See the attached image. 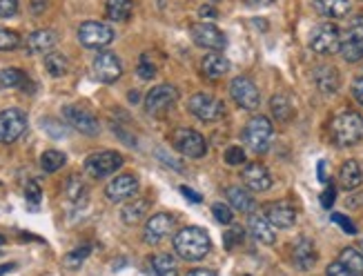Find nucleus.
I'll return each mask as SVG.
<instances>
[{"label":"nucleus","mask_w":363,"mask_h":276,"mask_svg":"<svg viewBox=\"0 0 363 276\" xmlns=\"http://www.w3.org/2000/svg\"><path fill=\"white\" fill-rule=\"evenodd\" d=\"M34 83L29 81V76L18 69V67H5L0 69V89H23V91H29L32 94Z\"/></svg>","instance_id":"obj_24"},{"label":"nucleus","mask_w":363,"mask_h":276,"mask_svg":"<svg viewBox=\"0 0 363 276\" xmlns=\"http://www.w3.org/2000/svg\"><path fill=\"white\" fill-rule=\"evenodd\" d=\"M120 74H123V65H120V60L116 54L112 52H100L96 54L94 58V76L100 81V83H116L120 79Z\"/></svg>","instance_id":"obj_18"},{"label":"nucleus","mask_w":363,"mask_h":276,"mask_svg":"<svg viewBox=\"0 0 363 276\" xmlns=\"http://www.w3.org/2000/svg\"><path fill=\"white\" fill-rule=\"evenodd\" d=\"M154 276H178V263L170 254H154L149 258Z\"/></svg>","instance_id":"obj_33"},{"label":"nucleus","mask_w":363,"mask_h":276,"mask_svg":"<svg viewBox=\"0 0 363 276\" xmlns=\"http://www.w3.org/2000/svg\"><path fill=\"white\" fill-rule=\"evenodd\" d=\"M136 74H139L143 81H152L154 76H156V65L152 63V60H149V56H147V54H143V56H141L139 67H136Z\"/></svg>","instance_id":"obj_40"},{"label":"nucleus","mask_w":363,"mask_h":276,"mask_svg":"<svg viewBox=\"0 0 363 276\" xmlns=\"http://www.w3.org/2000/svg\"><path fill=\"white\" fill-rule=\"evenodd\" d=\"M114 29L108 23H100V21H85L79 27V40L83 47L89 50H100V47H108V45L114 40Z\"/></svg>","instance_id":"obj_9"},{"label":"nucleus","mask_w":363,"mask_h":276,"mask_svg":"<svg viewBox=\"0 0 363 276\" xmlns=\"http://www.w3.org/2000/svg\"><path fill=\"white\" fill-rule=\"evenodd\" d=\"M339 47H341V29L335 23H321L312 29L310 50L314 54L330 56V54H337Z\"/></svg>","instance_id":"obj_6"},{"label":"nucleus","mask_w":363,"mask_h":276,"mask_svg":"<svg viewBox=\"0 0 363 276\" xmlns=\"http://www.w3.org/2000/svg\"><path fill=\"white\" fill-rule=\"evenodd\" d=\"M248 5H259V7H263V5H270L272 0H246Z\"/></svg>","instance_id":"obj_57"},{"label":"nucleus","mask_w":363,"mask_h":276,"mask_svg":"<svg viewBox=\"0 0 363 276\" xmlns=\"http://www.w3.org/2000/svg\"><path fill=\"white\" fill-rule=\"evenodd\" d=\"M199 16L205 18V23H207V21H214L219 16V11L212 5H203V7H199Z\"/></svg>","instance_id":"obj_50"},{"label":"nucleus","mask_w":363,"mask_h":276,"mask_svg":"<svg viewBox=\"0 0 363 276\" xmlns=\"http://www.w3.org/2000/svg\"><path fill=\"white\" fill-rule=\"evenodd\" d=\"M176 100H178V89L174 85H156L145 96V112L152 116H161L165 112H170L176 105Z\"/></svg>","instance_id":"obj_13"},{"label":"nucleus","mask_w":363,"mask_h":276,"mask_svg":"<svg viewBox=\"0 0 363 276\" xmlns=\"http://www.w3.org/2000/svg\"><path fill=\"white\" fill-rule=\"evenodd\" d=\"M92 254V248L89 245H85V248H76V250H71L65 258H63V263L69 268V270H79L83 263H85V258Z\"/></svg>","instance_id":"obj_37"},{"label":"nucleus","mask_w":363,"mask_h":276,"mask_svg":"<svg viewBox=\"0 0 363 276\" xmlns=\"http://www.w3.org/2000/svg\"><path fill=\"white\" fill-rule=\"evenodd\" d=\"M170 141H172V147L178 151L180 156H185V159H203L207 154L205 138H203V134H199L196 130L178 127V130L172 132Z\"/></svg>","instance_id":"obj_5"},{"label":"nucleus","mask_w":363,"mask_h":276,"mask_svg":"<svg viewBox=\"0 0 363 276\" xmlns=\"http://www.w3.org/2000/svg\"><path fill=\"white\" fill-rule=\"evenodd\" d=\"M67 156L63 154V151H58V149H47L45 154L40 156V167H42V172H47V174H54L58 172L60 167L65 165Z\"/></svg>","instance_id":"obj_36"},{"label":"nucleus","mask_w":363,"mask_h":276,"mask_svg":"<svg viewBox=\"0 0 363 276\" xmlns=\"http://www.w3.org/2000/svg\"><path fill=\"white\" fill-rule=\"evenodd\" d=\"M212 241L205 229L185 227L174 234V252L183 260H201L209 254Z\"/></svg>","instance_id":"obj_1"},{"label":"nucleus","mask_w":363,"mask_h":276,"mask_svg":"<svg viewBox=\"0 0 363 276\" xmlns=\"http://www.w3.org/2000/svg\"><path fill=\"white\" fill-rule=\"evenodd\" d=\"M248 229H250V234L263 245H275V241H277L275 225L267 221L265 214H250Z\"/></svg>","instance_id":"obj_23"},{"label":"nucleus","mask_w":363,"mask_h":276,"mask_svg":"<svg viewBox=\"0 0 363 276\" xmlns=\"http://www.w3.org/2000/svg\"><path fill=\"white\" fill-rule=\"evenodd\" d=\"M316 258H319V254H316V248L314 243L308 238V236H299L294 243H292V250H290V260L292 265L301 272H308L316 265Z\"/></svg>","instance_id":"obj_17"},{"label":"nucleus","mask_w":363,"mask_h":276,"mask_svg":"<svg viewBox=\"0 0 363 276\" xmlns=\"http://www.w3.org/2000/svg\"><path fill=\"white\" fill-rule=\"evenodd\" d=\"M270 112L275 116V120L287 125V122H292L294 118V103L287 94H275L270 98Z\"/></svg>","instance_id":"obj_28"},{"label":"nucleus","mask_w":363,"mask_h":276,"mask_svg":"<svg viewBox=\"0 0 363 276\" xmlns=\"http://www.w3.org/2000/svg\"><path fill=\"white\" fill-rule=\"evenodd\" d=\"M335 198H337V190H335V185H328V188L323 190V194H321V205H323L325 209H330V207H332V203H335Z\"/></svg>","instance_id":"obj_47"},{"label":"nucleus","mask_w":363,"mask_h":276,"mask_svg":"<svg viewBox=\"0 0 363 276\" xmlns=\"http://www.w3.org/2000/svg\"><path fill=\"white\" fill-rule=\"evenodd\" d=\"M176 227V217L168 212H161V214H154L152 219L145 223V229H143V241L147 245H159L163 238H168Z\"/></svg>","instance_id":"obj_14"},{"label":"nucleus","mask_w":363,"mask_h":276,"mask_svg":"<svg viewBox=\"0 0 363 276\" xmlns=\"http://www.w3.org/2000/svg\"><path fill=\"white\" fill-rule=\"evenodd\" d=\"M147 212H149L147 198H132V201L123 207V212H120V219H123L125 225H136L147 217Z\"/></svg>","instance_id":"obj_30"},{"label":"nucleus","mask_w":363,"mask_h":276,"mask_svg":"<svg viewBox=\"0 0 363 276\" xmlns=\"http://www.w3.org/2000/svg\"><path fill=\"white\" fill-rule=\"evenodd\" d=\"M316 172H319V180H321V183L328 180V178H325V161L319 163V167H316Z\"/></svg>","instance_id":"obj_55"},{"label":"nucleus","mask_w":363,"mask_h":276,"mask_svg":"<svg viewBox=\"0 0 363 276\" xmlns=\"http://www.w3.org/2000/svg\"><path fill=\"white\" fill-rule=\"evenodd\" d=\"M325 276H350V274H347V270L339 263V260H332L325 270Z\"/></svg>","instance_id":"obj_48"},{"label":"nucleus","mask_w":363,"mask_h":276,"mask_svg":"<svg viewBox=\"0 0 363 276\" xmlns=\"http://www.w3.org/2000/svg\"><path fill=\"white\" fill-rule=\"evenodd\" d=\"M223 161L228 163V165H243L246 163V149L238 147V145H232V147L225 149Z\"/></svg>","instance_id":"obj_41"},{"label":"nucleus","mask_w":363,"mask_h":276,"mask_svg":"<svg viewBox=\"0 0 363 276\" xmlns=\"http://www.w3.org/2000/svg\"><path fill=\"white\" fill-rule=\"evenodd\" d=\"M132 11H134L132 0H108V3H105V16H108L112 23L129 21Z\"/></svg>","instance_id":"obj_31"},{"label":"nucleus","mask_w":363,"mask_h":276,"mask_svg":"<svg viewBox=\"0 0 363 276\" xmlns=\"http://www.w3.org/2000/svg\"><path fill=\"white\" fill-rule=\"evenodd\" d=\"M3 243H5V236H3V234H0V245H3Z\"/></svg>","instance_id":"obj_58"},{"label":"nucleus","mask_w":363,"mask_h":276,"mask_svg":"<svg viewBox=\"0 0 363 276\" xmlns=\"http://www.w3.org/2000/svg\"><path fill=\"white\" fill-rule=\"evenodd\" d=\"M225 196H228V203H230L236 212H241V214H252L254 207H256L254 196H252L248 190L238 188V185L225 190Z\"/></svg>","instance_id":"obj_29"},{"label":"nucleus","mask_w":363,"mask_h":276,"mask_svg":"<svg viewBox=\"0 0 363 276\" xmlns=\"http://www.w3.org/2000/svg\"><path fill=\"white\" fill-rule=\"evenodd\" d=\"M87 185H85V180L81 176H69L67 183H65V196L69 198L71 203H85V198H87Z\"/></svg>","instance_id":"obj_35"},{"label":"nucleus","mask_w":363,"mask_h":276,"mask_svg":"<svg viewBox=\"0 0 363 276\" xmlns=\"http://www.w3.org/2000/svg\"><path fill=\"white\" fill-rule=\"evenodd\" d=\"M339 54L345 63H359L363 58V13L350 18L347 27L341 32V47Z\"/></svg>","instance_id":"obj_4"},{"label":"nucleus","mask_w":363,"mask_h":276,"mask_svg":"<svg viewBox=\"0 0 363 276\" xmlns=\"http://www.w3.org/2000/svg\"><path fill=\"white\" fill-rule=\"evenodd\" d=\"M136 192H139V178L134 174H120L116 178H112L105 188V196L108 201L112 203H120V201H127V198H134Z\"/></svg>","instance_id":"obj_16"},{"label":"nucleus","mask_w":363,"mask_h":276,"mask_svg":"<svg viewBox=\"0 0 363 276\" xmlns=\"http://www.w3.org/2000/svg\"><path fill=\"white\" fill-rule=\"evenodd\" d=\"M241 178L250 192H267L272 188V174L263 163H248Z\"/></svg>","instance_id":"obj_19"},{"label":"nucleus","mask_w":363,"mask_h":276,"mask_svg":"<svg viewBox=\"0 0 363 276\" xmlns=\"http://www.w3.org/2000/svg\"><path fill=\"white\" fill-rule=\"evenodd\" d=\"M180 194H183L188 201H192V203H201L203 201V196L199 194V192H194V190H190L188 185H180Z\"/></svg>","instance_id":"obj_51"},{"label":"nucleus","mask_w":363,"mask_h":276,"mask_svg":"<svg viewBox=\"0 0 363 276\" xmlns=\"http://www.w3.org/2000/svg\"><path fill=\"white\" fill-rule=\"evenodd\" d=\"M188 276H217L214 270H192Z\"/></svg>","instance_id":"obj_54"},{"label":"nucleus","mask_w":363,"mask_h":276,"mask_svg":"<svg viewBox=\"0 0 363 276\" xmlns=\"http://www.w3.org/2000/svg\"><path fill=\"white\" fill-rule=\"evenodd\" d=\"M332 223H337L345 234H350V236L357 234V225L350 219H347V217H343V214H332Z\"/></svg>","instance_id":"obj_44"},{"label":"nucleus","mask_w":363,"mask_h":276,"mask_svg":"<svg viewBox=\"0 0 363 276\" xmlns=\"http://www.w3.org/2000/svg\"><path fill=\"white\" fill-rule=\"evenodd\" d=\"M332 141L341 147H352L363 141V116L357 112H341L330 122Z\"/></svg>","instance_id":"obj_2"},{"label":"nucleus","mask_w":363,"mask_h":276,"mask_svg":"<svg viewBox=\"0 0 363 276\" xmlns=\"http://www.w3.org/2000/svg\"><path fill=\"white\" fill-rule=\"evenodd\" d=\"M125 159L118 154V151L112 149H105V151H94L85 159V172L87 176L92 178H105V176H112L116 174L120 167H123Z\"/></svg>","instance_id":"obj_7"},{"label":"nucleus","mask_w":363,"mask_h":276,"mask_svg":"<svg viewBox=\"0 0 363 276\" xmlns=\"http://www.w3.org/2000/svg\"><path fill=\"white\" fill-rule=\"evenodd\" d=\"M156 156H159V159H163V163L168 165V167H174V170H183V165H180V163H176L174 159H170L168 154H165L163 149H159V151H156Z\"/></svg>","instance_id":"obj_52"},{"label":"nucleus","mask_w":363,"mask_h":276,"mask_svg":"<svg viewBox=\"0 0 363 276\" xmlns=\"http://www.w3.org/2000/svg\"><path fill=\"white\" fill-rule=\"evenodd\" d=\"M230 96L241 107V110H246V112L259 110V105H261L259 89H256L254 81L248 79V76H236V79H232V83H230Z\"/></svg>","instance_id":"obj_10"},{"label":"nucleus","mask_w":363,"mask_h":276,"mask_svg":"<svg viewBox=\"0 0 363 276\" xmlns=\"http://www.w3.org/2000/svg\"><path fill=\"white\" fill-rule=\"evenodd\" d=\"M212 214H214V219L223 225H230L234 221V214H232V207H228L225 203H214L212 205Z\"/></svg>","instance_id":"obj_42"},{"label":"nucleus","mask_w":363,"mask_h":276,"mask_svg":"<svg viewBox=\"0 0 363 276\" xmlns=\"http://www.w3.org/2000/svg\"><path fill=\"white\" fill-rule=\"evenodd\" d=\"M188 110L190 114H194L199 120L203 122H217L225 116V105L223 100H219L217 96L212 94H194L188 100Z\"/></svg>","instance_id":"obj_8"},{"label":"nucleus","mask_w":363,"mask_h":276,"mask_svg":"<svg viewBox=\"0 0 363 276\" xmlns=\"http://www.w3.org/2000/svg\"><path fill=\"white\" fill-rule=\"evenodd\" d=\"M27 130V114L16 107H9V110L0 112V143L9 145L25 134Z\"/></svg>","instance_id":"obj_12"},{"label":"nucleus","mask_w":363,"mask_h":276,"mask_svg":"<svg viewBox=\"0 0 363 276\" xmlns=\"http://www.w3.org/2000/svg\"><path fill=\"white\" fill-rule=\"evenodd\" d=\"M337 260L350 276H363V252H359L357 248H345Z\"/></svg>","instance_id":"obj_32"},{"label":"nucleus","mask_w":363,"mask_h":276,"mask_svg":"<svg viewBox=\"0 0 363 276\" xmlns=\"http://www.w3.org/2000/svg\"><path fill=\"white\" fill-rule=\"evenodd\" d=\"M361 248H363V243H361Z\"/></svg>","instance_id":"obj_60"},{"label":"nucleus","mask_w":363,"mask_h":276,"mask_svg":"<svg viewBox=\"0 0 363 276\" xmlns=\"http://www.w3.org/2000/svg\"><path fill=\"white\" fill-rule=\"evenodd\" d=\"M25 198L29 203H34V205H38L40 201H42V190H40V185L36 180H29L27 185H25Z\"/></svg>","instance_id":"obj_43"},{"label":"nucleus","mask_w":363,"mask_h":276,"mask_svg":"<svg viewBox=\"0 0 363 276\" xmlns=\"http://www.w3.org/2000/svg\"><path fill=\"white\" fill-rule=\"evenodd\" d=\"M352 96L363 107V76H361V79H355L352 81Z\"/></svg>","instance_id":"obj_49"},{"label":"nucleus","mask_w":363,"mask_h":276,"mask_svg":"<svg viewBox=\"0 0 363 276\" xmlns=\"http://www.w3.org/2000/svg\"><path fill=\"white\" fill-rule=\"evenodd\" d=\"M243 238H246L243 227L234 225V227H232V229H228V232H225V236H223V245H225V250H234L236 245L243 243Z\"/></svg>","instance_id":"obj_39"},{"label":"nucleus","mask_w":363,"mask_h":276,"mask_svg":"<svg viewBox=\"0 0 363 276\" xmlns=\"http://www.w3.org/2000/svg\"><path fill=\"white\" fill-rule=\"evenodd\" d=\"M314 85L316 89L321 91L325 96H332L339 91V85H341V76H339V69L332 67V65H321L314 69Z\"/></svg>","instance_id":"obj_22"},{"label":"nucleus","mask_w":363,"mask_h":276,"mask_svg":"<svg viewBox=\"0 0 363 276\" xmlns=\"http://www.w3.org/2000/svg\"><path fill=\"white\" fill-rule=\"evenodd\" d=\"M209 3H219V0H209Z\"/></svg>","instance_id":"obj_59"},{"label":"nucleus","mask_w":363,"mask_h":276,"mask_svg":"<svg viewBox=\"0 0 363 276\" xmlns=\"http://www.w3.org/2000/svg\"><path fill=\"white\" fill-rule=\"evenodd\" d=\"M190 36H192L194 45H199V47L209 50V52H223L225 45H228L225 34L212 23H194L190 27Z\"/></svg>","instance_id":"obj_11"},{"label":"nucleus","mask_w":363,"mask_h":276,"mask_svg":"<svg viewBox=\"0 0 363 276\" xmlns=\"http://www.w3.org/2000/svg\"><path fill=\"white\" fill-rule=\"evenodd\" d=\"M272 136H275V125L267 116H252L243 130V141L254 154H265L272 145Z\"/></svg>","instance_id":"obj_3"},{"label":"nucleus","mask_w":363,"mask_h":276,"mask_svg":"<svg viewBox=\"0 0 363 276\" xmlns=\"http://www.w3.org/2000/svg\"><path fill=\"white\" fill-rule=\"evenodd\" d=\"M45 9H47V0H32V11L36 13V16L42 13Z\"/></svg>","instance_id":"obj_53"},{"label":"nucleus","mask_w":363,"mask_h":276,"mask_svg":"<svg viewBox=\"0 0 363 276\" xmlns=\"http://www.w3.org/2000/svg\"><path fill=\"white\" fill-rule=\"evenodd\" d=\"M58 42V34L54 32V29H36V32H32L27 36L25 40V50L29 56L34 54H50Z\"/></svg>","instance_id":"obj_21"},{"label":"nucleus","mask_w":363,"mask_h":276,"mask_svg":"<svg viewBox=\"0 0 363 276\" xmlns=\"http://www.w3.org/2000/svg\"><path fill=\"white\" fill-rule=\"evenodd\" d=\"M16 270V263H5V265H0V276L7 274V272H13Z\"/></svg>","instance_id":"obj_56"},{"label":"nucleus","mask_w":363,"mask_h":276,"mask_svg":"<svg viewBox=\"0 0 363 276\" xmlns=\"http://www.w3.org/2000/svg\"><path fill=\"white\" fill-rule=\"evenodd\" d=\"M312 7L325 18H345L350 13V0H312Z\"/></svg>","instance_id":"obj_27"},{"label":"nucleus","mask_w":363,"mask_h":276,"mask_svg":"<svg viewBox=\"0 0 363 276\" xmlns=\"http://www.w3.org/2000/svg\"><path fill=\"white\" fill-rule=\"evenodd\" d=\"M201 71H203L205 79L219 81V79H223V76L230 71V60L225 58V56H221L219 52L217 54H207L201 60Z\"/></svg>","instance_id":"obj_25"},{"label":"nucleus","mask_w":363,"mask_h":276,"mask_svg":"<svg viewBox=\"0 0 363 276\" xmlns=\"http://www.w3.org/2000/svg\"><path fill=\"white\" fill-rule=\"evenodd\" d=\"M18 11V0H0V18H11Z\"/></svg>","instance_id":"obj_45"},{"label":"nucleus","mask_w":363,"mask_h":276,"mask_svg":"<svg viewBox=\"0 0 363 276\" xmlns=\"http://www.w3.org/2000/svg\"><path fill=\"white\" fill-rule=\"evenodd\" d=\"M263 214L267 217V221L279 229H287L296 223V209L287 201H272L263 205Z\"/></svg>","instance_id":"obj_20"},{"label":"nucleus","mask_w":363,"mask_h":276,"mask_svg":"<svg viewBox=\"0 0 363 276\" xmlns=\"http://www.w3.org/2000/svg\"><path fill=\"white\" fill-rule=\"evenodd\" d=\"M42 130H45V132H50L54 138L65 136V127L60 125V122H56L54 118H45V120H42Z\"/></svg>","instance_id":"obj_46"},{"label":"nucleus","mask_w":363,"mask_h":276,"mask_svg":"<svg viewBox=\"0 0 363 276\" xmlns=\"http://www.w3.org/2000/svg\"><path fill=\"white\" fill-rule=\"evenodd\" d=\"M63 118L67 120V125H71L76 132L85 134V136H98L100 132V122L98 118L83 110V107H76V105H67L63 110Z\"/></svg>","instance_id":"obj_15"},{"label":"nucleus","mask_w":363,"mask_h":276,"mask_svg":"<svg viewBox=\"0 0 363 276\" xmlns=\"http://www.w3.org/2000/svg\"><path fill=\"white\" fill-rule=\"evenodd\" d=\"M21 45V36L7 27H0V52H11Z\"/></svg>","instance_id":"obj_38"},{"label":"nucleus","mask_w":363,"mask_h":276,"mask_svg":"<svg viewBox=\"0 0 363 276\" xmlns=\"http://www.w3.org/2000/svg\"><path fill=\"white\" fill-rule=\"evenodd\" d=\"M363 183V170L357 161H345L339 170V188L345 192H352L357 190Z\"/></svg>","instance_id":"obj_26"},{"label":"nucleus","mask_w":363,"mask_h":276,"mask_svg":"<svg viewBox=\"0 0 363 276\" xmlns=\"http://www.w3.org/2000/svg\"><path fill=\"white\" fill-rule=\"evenodd\" d=\"M45 69H47L54 79H60V76H65L69 71V60L63 54L50 52V54H45Z\"/></svg>","instance_id":"obj_34"}]
</instances>
